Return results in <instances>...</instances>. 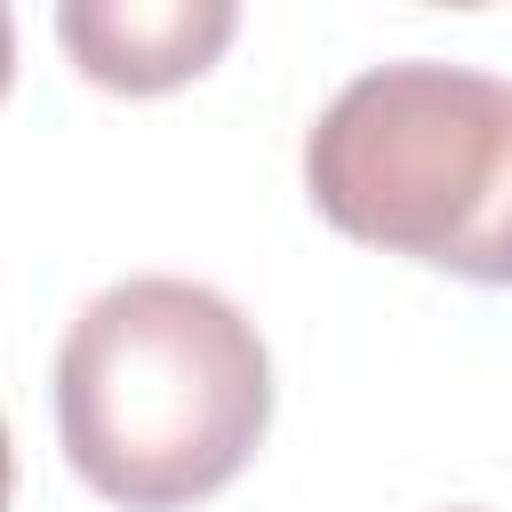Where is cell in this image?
Masks as SVG:
<instances>
[{"mask_svg":"<svg viewBox=\"0 0 512 512\" xmlns=\"http://www.w3.org/2000/svg\"><path fill=\"white\" fill-rule=\"evenodd\" d=\"M232 24H240L232 0H64L56 8V40L72 48V64L120 96H160L208 72Z\"/></svg>","mask_w":512,"mask_h":512,"instance_id":"3","label":"cell"},{"mask_svg":"<svg viewBox=\"0 0 512 512\" xmlns=\"http://www.w3.org/2000/svg\"><path fill=\"white\" fill-rule=\"evenodd\" d=\"M448 512H472V504H448Z\"/></svg>","mask_w":512,"mask_h":512,"instance_id":"4","label":"cell"},{"mask_svg":"<svg viewBox=\"0 0 512 512\" xmlns=\"http://www.w3.org/2000/svg\"><path fill=\"white\" fill-rule=\"evenodd\" d=\"M304 192L360 248L512 288V80L440 56L368 64L312 120Z\"/></svg>","mask_w":512,"mask_h":512,"instance_id":"2","label":"cell"},{"mask_svg":"<svg viewBox=\"0 0 512 512\" xmlns=\"http://www.w3.org/2000/svg\"><path fill=\"white\" fill-rule=\"evenodd\" d=\"M272 424V360L256 320L176 272L112 280L56 352L64 464L128 512H184L240 480Z\"/></svg>","mask_w":512,"mask_h":512,"instance_id":"1","label":"cell"}]
</instances>
